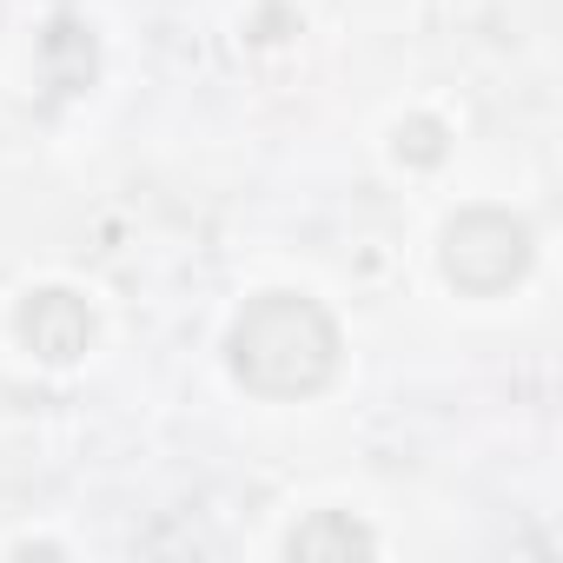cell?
<instances>
[{"mask_svg":"<svg viewBox=\"0 0 563 563\" xmlns=\"http://www.w3.org/2000/svg\"><path fill=\"white\" fill-rule=\"evenodd\" d=\"M232 378L258 398H312L339 372V325L306 292H258L232 325Z\"/></svg>","mask_w":563,"mask_h":563,"instance_id":"obj_1","label":"cell"},{"mask_svg":"<svg viewBox=\"0 0 563 563\" xmlns=\"http://www.w3.org/2000/svg\"><path fill=\"white\" fill-rule=\"evenodd\" d=\"M444 278L471 299H497L530 272V225L497 206H471L444 225Z\"/></svg>","mask_w":563,"mask_h":563,"instance_id":"obj_2","label":"cell"},{"mask_svg":"<svg viewBox=\"0 0 563 563\" xmlns=\"http://www.w3.org/2000/svg\"><path fill=\"white\" fill-rule=\"evenodd\" d=\"M21 339H27V352H34L41 365H74V358H87V345H93V312H87L80 292L47 286V292H34V299L21 306Z\"/></svg>","mask_w":563,"mask_h":563,"instance_id":"obj_3","label":"cell"},{"mask_svg":"<svg viewBox=\"0 0 563 563\" xmlns=\"http://www.w3.org/2000/svg\"><path fill=\"white\" fill-rule=\"evenodd\" d=\"M286 550L306 556V563H312V556H372L378 537H372L358 517H345V510H312V517L286 537Z\"/></svg>","mask_w":563,"mask_h":563,"instance_id":"obj_4","label":"cell"},{"mask_svg":"<svg viewBox=\"0 0 563 563\" xmlns=\"http://www.w3.org/2000/svg\"><path fill=\"white\" fill-rule=\"evenodd\" d=\"M41 60H47V80L54 93H80L93 80V34L80 21H54L47 41H41Z\"/></svg>","mask_w":563,"mask_h":563,"instance_id":"obj_5","label":"cell"},{"mask_svg":"<svg viewBox=\"0 0 563 563\" xmlns=\"http://www.w3.org/2000/svg\"><path fill=\"white\" fill-rule=\"evenodd\" d=\"M398 159H405V166H438V159H444V126L424 120V113L405 120V126H398Z\"/></svg>","mask_w":563,"mask_h":563,"instance_id":"obj_6","label":"cell"}]
</instances>
